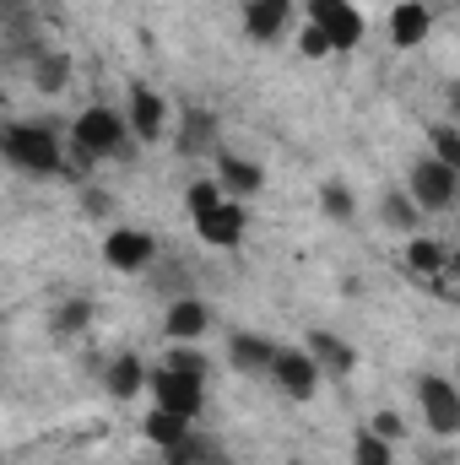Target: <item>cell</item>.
<instances>
[{"mask_svg":"<svg viewBox=\"0 0 460 465\" xmlns=\"http://www.w3.org/2000/svg\"><path fill=\"white\" fill-rule=\"evenodd\" d=\"M5 157L27 173H60L65 146L49 124H5Z\"/></svg>","mask_w":460,"mask_h":465,"instance_id":"cell-1","label":"cell"},{"mask_svg":"<svg viewBox=\"0 0 460 465\" xmlns=\"http://www.w3.org/2000/svg\"><path fill=\"white\" fill-rule=\"evenodd\" d=\"M125 135H130V119L125 114H115V109H87V114L76 119V130H71V152L93 168L98 157L125 152Z\"/></svg>","mask_w":460,"mask_h":465,"instance_id":"cell-2","label":"cell"},{"mask_svg":"<svg viewBox=\"0 0 460 465\" xmlns=\"http://www.w3.org/2000/svg\"><path fill=\"white\" fill-rule=\"evenodd\" d=\"M201 395H206V373H185L174 362H163L152 373V406L163 411H179V417H195L201 411Z\"/></svg>","mask_w":460,"mask_h":465,"instance_id":"cell-3","label":"cell"},{"mask_svg":"<svg viewBox=\"0 0 460 465\" xmlns=\"http://www.w3.org/2000/svg\"><path fill=\"white\" fill-rule=\"evenodd\" d=\"M460 190V173L450 163H439V157H423L412 173H406V195L417 201V212H445L450 201H455Z\"/></svg>","mask_w":460,"mask_h":465,"instance_id":"cell-4","label":"cell"},{"mask_svg":"<svg viewBox=\"0 0 460 465\" xmlns=\"http://www.w3.org/2000/svg\"><path fill=\"white\" fill-rule=\"evenodd\" d=\"M304 22H315L336 49H357L363 44V11L352 0H304Z\"/></svg>","mask_w":460,"mask_h":465,"instance_id":"cell-5","label":"cell"},{"mask_svg":"<svg viewBox=\"0 0 460 465\" xmlns=\"http://www.w3.org/2000/svg\"><path fill=\"white\" fill-rule=\"evenodd\" d=\"M417 406H423V422L434 428V433H460V395L450 379H423L417 384Z\"/></svg>","mask_w":460,"mask_h":465,"instance_id":"cell-6","label":"cell"},{"mask_svg":"<svg viewBox=\"0 0 460 465\" xmlns=\"http://www.w3.org/2000/svg\"><path fill=\"white\" fill-rule=\"evenodd\" d=\"M271 373H276V384H282L293 401H309V395L320 390V362H315V351H276Z\"/></svg>","mask_w":460,"mask_h":465,"instance_id":"cell-7","label":"cell"},{"mask_svg":"<svg viewBox=\"0 0 460 465\" xmlns=\"http://www.w3.org/2000/svg\"><path fill=\"white\" fill-rule=\"evenodd\" d=\"M428 33H434V11L423 0H395V11H390V44L395 49H417Z\"/></svg>","mask_w":460,"mask_h":465,"instance_id":"cell-8","label":"cell"},{"mask_svg":"<svg viewBox=\"0 0 460 465\" xmlns=\"http://www.w3.org/2000/svg\"><path fill=\"white\" fill-rule=\"evenodd\" d=\"M157 254V243H152V232H135V228H119L104 238V260L115 265V271H141L146 260Z\"/></svg>","mask_w":460,"mask_h":465,"instance_id":"cell-9","label":"cell"},{"mask_svg":"<svg viewBox=\"0 0 460 465\" xmlns=\"http://www.w3.org/2000/svg\"><path fill=\"white\" fill-rule=\"evenodd\" d=\"M125 119H130V135L157 141V135H163V124H168V104H163L152 87H141V82H135V87H130V114H125Z\"/></svg>","mask_w":460,"mask_h":465,"instance_id":"cell-10","label":"cell"},{"mask_svg":"<svg viewBox=\"0 0 460 465\" xmlns=\"http://www.w3.org/2000/svg\"><path fill=\"white\" fill-rule=\"evenodd\" d=\"M141 433H146L163 455H174V450H185V444H190V417L152 406V411H146V422H141Z\"/></svg>","mask_w":460,"mask_h":465,"instance_id":"cell-11","label":"cell"},{"mask_svg":"<svg viewBox=\"0 0 460 465\" xmlns=\"http://www.w3.org/2000/svg\"><path fill=\"white\" fill-rule=\"evenodd\" d=\"M195 232H201L212 249H233V243H238V232H244V206H238V201H223L212 217H201V223H195Z\"/></svg>","mask_w":460,"mask_h":465,"instance_id":"cell-12","label":"cell"},{"mask_svg":"<svg viewBox=\"0 0 460 465\" xmlns=\"http://www.w3.org/2000/svg\"><path fill=\"white\" fill-rule=\"evenodd\" d=\"M293 16V0H249L244 5V33L249 38H276Z\"/></svg>","mask_w":460,"mask_h":465,"instance_id":"cell-13","label":"cell"},{"mask_svg":"<svg viewBox=\"0 0 460 465\" xmlns=\"http://www.w3.org/2000/svg\"><path fill=\"white\" fill-rule=\"evenodd\" d=\"M163 325H168V341H195V336L206 331V309H201L195 298H179Z\"/></svg>","mask_w":460,"mask_h":465,"instance_id":"cell-14","label":"cell"},{"mask_svg":"<svg viewBox=\"0 0 460 465\" xmlns=\"http://www.w3.org/2000/svg\"><path fill=\"white\" fill-rule=\"evenodd\" d=\"M217 179H223V190H228V195H255V190H260V168H255V163H244V157H233V152L217 157Z\"/></svg>","mask_w":460,"mask_h":465,"instance_id":"cell-15","label":"cell"},{"mask_svg":"<svg viewBox=\"0 0 460 465\" xmlns=\"http://www.w3.org/2000/svg\"><path fill=\"white\" fill-rule=\"evenodd\" d=\"M228 357H233V368H244V373H255V368H265V373H271L276 347H271V341H260V336H233Z\"/></svg>","mask_w":460,"mask_h":465,"instance_id":"cell-16","label":"cell"},{"mask_svg":"<svg viewBox=\"0 0 460 465\" xmlns=\"http://www.w3.org/2000/svg\"><path fill=\"white\" fill-rule=\"evenodd\" d=\"M141 384H146V368H141L135 357H119L115 368H109V395H115V401H135Z\"/></svg>","mask_w":460,"mask_h":465,"instance_id":"cell-17","label":"cell"},{"mask_svg":"<svg viewBox=\"0 0 460 465\" xmlns=\"http://www.w3.org/2000/svg\"><path fill=\"white\" fill-rule=\"evenodd\" d=\"M406 265H412L417 276H439V271L450 265V254H445L434 238H412V249H406Z\"/></svg>","mask_w":460,"mask_h":465,"instance_id":"cell-18","label":"cell"},{"mask_svg":"<svg viewBox=\"0 0 460 465\" xmlns=\"http://www.w3.org/2000/svg\"><path fill=\"white\" fill-rule=\"evenodd\" d=\"M352 465H395V455H390V439H379L374 428H363V433L352 439Z\"/></svg>","mask_w":460,"mask_h":465,"instance_id":"cell-19","label":"cell"},{"mask_svg":"<svg viewBox=\"0 0 460 465\" xmlns=\"http://www.w3.org/2000/svg\"><path fill=\"white\" fill-rule=\"evenodd\" d=\"M309 351H315V362L320 368H336V373H352V347H342L336 336H309Z\"/></svg>","mask_w":460,"mask_h":465,"instance_id":"cell-20","label":"cell"},{"mask_svg":"<svg viewBox=\"0 0 460 465\" xmlns=\"http://www.w3.org/2000/svg\"><path fill=\"white\" fill-rule=\"evenodd\" d=\"M223 201H228L223 179H201V184H190V217H195V223H201V217H212Z\"/></svg>","mask_w":460,"mask_h":465,"instance_id":"cell-21","label":"cell"},{"mask_svg":"<svg viewBox=\"0 0 460 465\" xmlns=\"http://www.w3.org/2000/svg\"><path fill=\"white\" fill-rule=\"evenodd\" d=\"M428 146H434V157H439V163H450V168L460 173V130H455V124H434Z\"/></svg>","mask_w":460,"mask_h":465,"instance_id":"cell-22","label":"cell"},{"mask_svg":"<svg viewBox=\"0 0 460 465\" xmlns=\"http://www.w3.org/2000/svg\"><path fill=\"white\" fill-rule=\"evenodd\" d=\"M385 223L412 228V223H417V201H412L406 190H390V195H385Z\"/></svg>","mask_w":460,"mask_h":465,"instance_id":"cell-23","label":"cell"},{"mask_svg":"<svg viewBox=\"0 0 460 465\" xmlns=\"http://www.w3.org/2000/svg\"><path fill=\"white\" fill-rule=\"evenodd\" d=\"M298 54H304V60H325V54H336V44H331L315 22H304V33H298Z\"/></svg>","mask_w":460,"mask_h":465,"instance_id":"cell-24","label":"cell"},{"mask_svg":"<svg viewBox=\"0 0 460 465\" xmlns=\"http://www.w3.org/2000/svg\"><path fill=\"white\" fill-rule=\"evenodd\" d=\"M33 82H38L44 93H60V87H65V54H44L38 71H33Z\"/></svg>","mask_w":460,"mask_h":465,"instance_id":"cell-25","label":"cell"},{"mask_svg":"<svg viewBox=\"0 0 460 465\" xmlns=\"http://www.w3.org/2000/svg\"><path fill=\"white\" fill-rule=\"evenodd\" d=\"M325 212H331L336 223H346V217H352V195H346V190H336V184H331V190H325Z\"/></svg>","mask_w":460,"mask_h":465,"instance_id":"cell-26","label":"cell"},{"mask_svg":"<svg viewBox=\"0 0 460 465\" xmlns=\"http://www.w3.org/2000/svg\"><path fill=\"white\" fill-rule=\"evenodd\" d=\"M374 433L395 444V439H401V417H395V411H379V417H374Z\"/></svg>","mask_w":460,"mask_h":465,"instance_id":"cell-27","label":"cell"},{"mask_svg":"<svg viewBox=\"0 0 460 465\" xmlns=\"http://www.w3.org/2000/svg\"><path fill=\"white\" fill-rule=\"evenodd\" d=\"M82 320H93V314H87V303H71V309H60V331H76Z\"/></svg>","mask_w":460,"mask_h":465,"instance_id":"cell-28","label":"cell"},{"mask_svg":"<svg viewBox=\"0 0 460 465\" xmlns=\"http://www.w3.org/2000/svg\"><path fill=\"white\" fill-rule=\"evenodd\" d=\"M450 271H455V276H460V254H455V260H450Z\"/></svg>","mask_w":460,"mask_h":465,"instance_id":"cell-29","label":"cell"},{"mask_svg":"<svg viewBox=\"0 0 460 465\" xmlns=\"http://www.w3.org/2000/svg\"><path fill=\"white\" fill-rule=\"evenodd\" d=\"M450 98H455V114H460V87H455V93H450Z\"/></svg>","mask_w":460,"mask_h":465,"instance_id":"cell-30","label":"cell"},{"mask_svg":"<svg viewBox=\"0 0 460 465\" xmlns=\"http://www.w3.org/2000/svg\"><path fill=\"white\" fill-rule=\"evenodd\" d=\"M244 5H249V0H244Z\"/></svg>","mask_w":460,"mask_h":465,"instance_id":"cell-31","label":"cell"}]
</instances>
